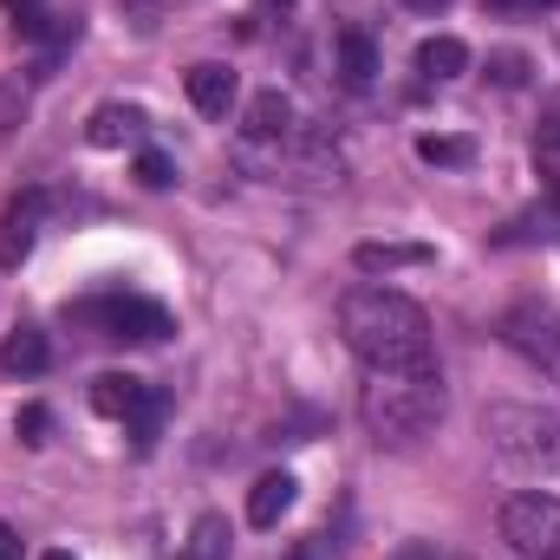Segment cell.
I'll list each match as a JSON object with an SVG mask.
<instances>
[{"mask_svg":"<svg viewBox=\"0 0 560 560\" xmlns=\"http://www.w3.org/2000/svg\"><path fill=\"white\" fill-rule=\"evenodd\" d=\"M26 118V92L20 85H0V131H13Z\"/></svg>","mask_w":560,"mask_h":560,"instance_id":"obj_23","label":"cell"},{"mask_svg":"<svg viewBox=\"0 0 560 560\" xmlns=\"http://www.w3.org/2000/svg\"><path fill=\"white\" fill-rule=\"evenodd\" d=\"M183 560H229V522L222 515H202L196 535H189V548H183Z\"/></svg>","mask_w":560,"mask_h":560,"instance_id":"obj_17","label":"cell"},{"mask_svg":"<svg viewBox=\"0 0 560 560\" xmlns=\"http://www.w3.org/2000/svg\"><path fill=\"white\" fill-rule=\"evenodd\" d=\"M0 560H20V528L13 522H0Z\"/></svg>","mask_w":560,"mask_h":560,"instance_id":"obj_25","label":"cell"},{"mask_svg":"<svg viewBox=\"0 0 560 560\" xmlns=\"http://www.w3.org/2000/svg\"><path fill=\"white\" fill-rule=\"evenodd\" d=\"M72 319L98 326L105 339H138V346H156V339L176 332V319H170L156 300H125V293H112V300H79Z\"/></svg>","mask_w":560,"mask_h":560,"instance_id":"obj_5","label":"cell"},{"mask_svg":"<svg viewBox=\"0 0 560 560\" xmlns=\"http://www.w3.org/2000/svg\"><path fill=\"white\" fill-rule=\"evenodd\" d=\"M495 7H555V0H495Z\"/></svg>","mask_w":560,"mask_h":560,"instance_id":"obj_27","label":"cell"},{"mask_svg":"<svg viewBox=\"0 0 560 560\" xmlns=\"http://www.w3.org/2000/svg\"><path fill=\"white\" fill-rule=\"evenodd\" d=\"M138 183H143V189H170V183H176V170H170V156H163V150H143V156H138Z\"/></svg>","mask_w":560,"mask_h":560,"instance_id":"obj_20","label":"cell"},{"mask_svg":"<svg viewBox=\"0 0 560 560\" xmlns=\"http://www.w3.org/2000/svg\"><path fill=\"white\" fill-rule=\"evenodd\" d=\"M502 541L522 560H560V495L528 489L502 502Z\"/></svg>","mask_w":560,"mask_h":560,"instance_id":"obj_4","label":"cell"},{"mask_svg":"<svg viewBox=\"0 0 560 560\" xmlns=\"http://www.w3.org/2000/svg\"><path fill=\"white\" fill-rule=\"evenodd\" d=\"M248 138L255 143L293 138V98H287V92H261V98L248 105Z\"/></svg>","mask_w":560,"mask_h":560,"instance_id":"obj_15","label":"cell"},{"mask_svg":"<svg viewBox=\"0 0 560 560\" xmlns=\"http://www.w3.org/2000/svg\"><path fill=\"white\" fill-rule=\"evenodd\" d=\"M46 560H72V555H66V548H52V555H46Z\"/></svg>","mask_w":560,"mask_h":560,"instance_id":"obj_29","label":"cell"},{"mask_svg":"<svg viewBox=\"0 0 560 560\" xmlns=\"http://www.w3.org/2000/svg\"><path fill=\"white\" fill-rule=\"evenodd\" d=\"M359 275H398V268H430L436 261V248H423V242H359Z\"/></svg>","mask_w":560,"mask_h":560,"instance_id":"obj_11","label":"cell"},{"mask_svg":"<svg viewBox=\"0 0 560 560\" xmlns=\"http://www.w3.org/2000/svg\"><path fill=\"white\" fill-rule=\"evenodd\" d=\"M293 495H300V482H293L287 469H275V476H261V482L248 489V522H255V528H275L280 515L293 509Z\"/></svg>","mask_w":560,"mask_h":560,"instance_id":"obj_13","label":"cell"},{"mask_svg":"<svg viewBox=\"0 0 560 560\" xmlns=\"http://www.w3.org/2000/svg\"><path fill=\"white\" fill-rule=\"evenodd\" d=\"M418 156L436 170H469L476 163V143L469 138H418Z\"/></svg>","mask_w":560,"mask_h":560,"instance_id":"obj_18","label":"cell"},{"mask_svg":"<svg viewBox=\"0 0 560 560\" xmlns=\"http://www.w3.org/2000/svg\"><path fill=\"white\" fill-rule=\"evenodd\" d=\"M339 79H346L352 92H365V85L378 79V46H372L365 33H339Z\"/></svg>","mask_w":560,"mask_h":560,"instance_id":"obj_16","label":"cell"},{"mask_svg":"<svg viewBox=\"0 0 560 560\" xmlns=\"http://www.w3.org/2000/svg\"><path fill=\"white\" fill-rule=\"evenodd\" d=\"M405 7H418V13H436V7H450V0H405Z\"/></svg>","mask_w":560,"mask_h":560,"instance_id":"obj_26","label":"cell"},{"mask_svg":"<svg viewBox=\"0 0 560 560\" xmlns=\"http://www.w3.org/2000/svg\"><path fill=\"white\" fill-rule=\"evenodd\" d=\"M13 430H20V443H46V430H52V411H46V405H20Z\"/></svg>","mask_w":560,"mask_h":560,"instance_id":"obj_22","label":"cell"},{"mask_svg":"<svg viewBox=\"0 0 560 560\" xmlns=\"http://www.w3.org/2000/svg\"><path fill=\"white\" fill-rule=\"evenodd\" d=\"M131 430H138V450L156 443V430H163V392H150V398H143V411L131 418Z\"/></svg>","mask_w":560,"mask_h":560,"instance_id":"obj_21","label":"cell"},{"mask_svg":"<svg viewBox=\"0 0 560 560\" xmlns=\"http://www.w3.org/2000/svg\"><path fill=\"white\" fill-rule=\"evenodd\" d=\"M39 222H46V189H20L7 209H0V268H20L39 242Z\"/></svg>","mask_w":560,"mask_h":560,"instance_id":"obj_7","label":"cell"},{"mask_svg":"<svg viewBox=\"0 0 560 560\" xmlns=\"http://www.w3.org/2000/svg\"><path fill=\"white\" fill-rule=\"evenodd\" d=\"M339 332L372 372H436L423 306L392 287H352L339 300Z\"/></svg>","mask_w":560,"mask_h":560,"instance_id":"obj_1","label":"cell"},{"mask_svg":"<svg viewBox=\"0 0 560 560\" xmlns=\"http://www.w3.org/2000/svg\"><path fill=\"white\" fill-rule=\"evenodd\" d=\"M482 436L522 476H555L560 469V418L541 411V405H489L482 411Z\"/></svg>","mask_w":560,"mask_h":560,"instance_id":"obj_3","label":"cell"},{"mask_svg":"<svg viewBox=\"0 0 560 560\" xmlns=\"http://www.w3.org/2000/svg\"><path fill=\"white\" fill-rule=\"evenodd\" d=\"M548 143H555V150H560V112H555V118H548Z\"/></svg>","mask_w":560,"mask_h":560,"instance_id":"obj_28","label":"cell"},{"mask_svg":"<svg viewBox=\"0 0 560 560\" xmlns=\"http://www.w3.org/2000/svg\"><path fill=\"white\" fill-rule=\"evenodd\" d=\"M143 398H150V385L131 378V372H105V378H92V411H98V418L131 423L143 411Z\"/></svg>","mask_w":560,"mask_h":560,"instance_id":"obj_10","label":"cell"},{"mask_svg":"<svg viewBox=\"0 0 560 560\" xmlns=\"http://www.w3.org/2000/svg\"><path fill=\"white\" fill-rule=\"evenodd\" d=\"M359 411H365V430L378 443L405 450L443 423V385H436V372H372Z\"/></svg>","mask_w":560,"mask_h":560,"instance_id":"obj_2","label":"cell"},{"mask_svg":"<svg viewBox=\"0 0 560 560\" xmlns=\"http://www.w3.org/2000/svg\"><path fill=\"white\" fill-rule=\"evenodd\" d=\"M0 7L13 13V26H20L26 39H39V33H46V20H52V13H46V0H0Z\"/></svg>","mask_w":560,"mask_h":560,"instance_id":"obj_19","label":"cell"},{"mask_svg":"<svg viewBox=\"0 0 560 560\" xmlns=\"http://www.w3.org/2000/svg\"><path fill=\"white\" fill-rule=\"evenodd\" d=\"M418 72L423 79H463V72H469V46H463L456 33H430L418 46Z\"/></svg>","mask_w":560,"mask_h":560,"instance_id":"obj_14","label":"cell"},{"mask_svg":"<svg viewBox=\"0 0 560 560\" xmlns=\"http://www.w3.org/2000/svg\"><path fill=\"white\" fill-rule=\"evenodd\" d=\"M46 365H52V346H46L39 326H20V332L0 339V378H39Z\"/></svg>","mask_w":560,"mask_h":560,"instance_id":"obj_9","label":"cell"},{"mask_svg":"<svg viewBox=\"0 0 560 560\" xmlns=\"http://www.w3.org/2000/svg\"><path fill=\"white\" fill-rule=\"evenodd\" d=\"M183 92H189V105L202 112V118H229V105H235V72L229 66H215V59H202V66H189V79H183Z\"/></svg>","mask_w":560,"mask_h":560,"instance_id":"obj_8","label":"cell"},{"mask_svg":"<svg viewBox=\"0 0 560 560\" xmlns=\"http://www.w3.org/2000/svg\"><path fill=\"white\" fill-rule=\"evenodd\" d=\"M495 79H502V85H522V79H528V59H522V52H495Z\"/></svg>","mask_w":560,"mask_h":560,"instance_id":"obj_24","label":"cell"},{"mask_svg":"<svg viewBox=\"0 0 560 560\" xmlns=\"http://www.w3.org/2000/svg\"><path fill=\"white\" fill-rule=\"evenodd\" d=\"M143 138V112L138 105H98L85 118V143L92 150H118V143H138Z\"/></svg>","mask_w":560,"mask_h":560,"instance_id":"obj_12","label":"cell"},{"mask_svg":"<svg viewBox=\"0 0 560 560\" xmlns=\"http://www.w3.org/2000/svg\"><path fill=\"white\" fill-rule=\"evenodd\" d=\"M502 339H509L541 378L560 385V313L555 306H515V313L502 319Z\"/></svg>","mask_w":560,"mask_h":560,"instance_id":"obj_6","label":"cell"}]
</instances>
